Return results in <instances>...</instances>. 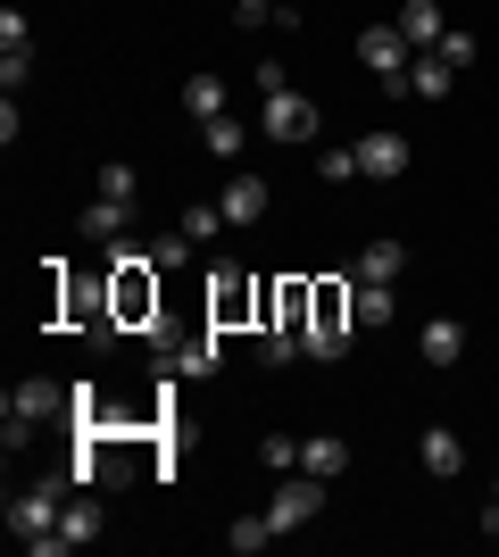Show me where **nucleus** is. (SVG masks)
<instances>
[{"label": "nucleus", "mask_w": 499, "mask_h": 557, "mask_svg": "<svg viewBox=\"0 0 499 557\" xmlns=\"http://www.w3.org/2000/svg\"><path fill=\"white\" fill-rule=\"evenodd\" d=\"M358 59L375 67V84H383L391 100L408 92V59H416V50H408V34H400V25H366V34H358Z\"/></svg>", "instance_id": "f257e3e1"}, {"label": "nucleus", "mask_w": 499, "mask_h": 557, "mask_svg": "<svg viewBox=\"0 0 499 557\" xmlns=\"http://www.w3.org/2000/svg\"><path fill=\"white\" fill-rule=\"evenodd\" d=\"M59 399H67V392H59V383H42V374H25L17 392H9V417H0V433H9V449H17V442H25V433H34V424H42V417H59Z\"/></svg>", "instance_id": "f03ea898"}, {"label": "nucleus", "mask_w": 499, "mask_h": 557, "mask_svg": "<svg viewBox=\"0 0 499 557\" xmlns=\"http://www.w3.org/2000/svg\"><path fill=\"white\" fill-rule=\"evenodd\" d=\"M266 516H275V533H291V524H316V516H325V483H316V474H275V499H266Z\"/></svg>", "instance_id": "7ed1b4c3"}, {"label": "nucleus", "mask_w": 499, "mask_h": 557, "mask_svg": "<svg viewBox=\"0 0 499 557\" xmlns=\"http://www.w3.org/2000/svg\"><path fill=\"white\" fill-rule=\"evenodd\" d=\"M259 134H266V141H316V100H309V92H266Z\"/></svg>", "instance_id": "20e7f679"}, {"label": "nucleus", "mask_w": 499, "mask_h": 557, "mask_svg": "<svg viewBox=\"0 0 499 557\" xmlns=\"http://www.w3.org/2000/svg\"><path fill=\"white\" fill-rule=\"evenodd\" d=\"M25 75H34V25H25V9H0V84L17 92Z\"/></svg>", "instance_id": "39448f33"}, {"label": "nucleus", "mask_w": 499, "mask_h": 557, "mask_svg": "<svg viewBox=\"0 0 499 557\" xmlns=\"http://www.w3.org/2000/svg\"><path fill=\"white\" fill-rule=\"evenodd\" d=\"M358 175H366V184H400L408 175V134H358Z\"/></svg>", "instance_id": "423d86ee"}, {"label": "nucleus", "mask_w": 499, "mask_h": 557, "mask_svg": "<svg viewBox=\"0 0 499 557\" xmlns=\"http://www.w3.org/2000/svg\"><path fill=\"white\" fill-rule=\"evenodd\" d=\"M59 516H67V499H59V491H17V499H9V524H17V541L59 533Z\"/></svg>", "instance_id": "0eeeda50"}, {"label": "nucleus", "mask_w": 499, "mask_h": 557, "mask_svg": "<svg viewBox=\"0 0 499 557\" xmlns=\"http://www.w3.org/2000/svg\"><path fill=\"white\" fill-rule=\"evenodd\" d=\"M266 200H275V184H266V175H234V184L216 191L225 225H259V216H266Z\"/></svg>", "instance_id": "6e6552de"}, {"label": "nucleus", "mask_w": 499, "mask_h": 557, "mask_svg": "<svg viewBox=\"0 0 499 557\" xmlns=\"http://www.w3.org/2000/svg\"><path fill=\"white\" fill-rule=\"evenodd\" d=\"M391 25L408 34V50H441V34H450V25H441V0H400Z\"/></svg>", "instance_id": "1a4fd4ad"}, {"label": "nucleus", "mask_w": 499, "mask_h": 557, "mask_svg": "<svg viewBox=\"0 0 499 557\" xmlns=\"http://www.w3.org/2000/svg\"><path fill=\"white\" fill-rule=\"evenodd\" d=\"M350 275H358V283H400V275H408V242H391V233H383V242H366Z\"/></svg>", "instance_id": "9d476101"}, {"label": "nucleus", "mask_w": 499, "mask_h": 557, "mask_svg": "<svg viewBox=\"0 0 499 557\" xmlns=\"http://www.w3.org/2000/svg\"><path fill=\"white\" fill-rule=\"evenodd\" d=\"M416 358H425V367H458V358H466V325H458V317H433V325L416 333Z\"/></svg>", "instance_id": "9b49d317"}, {"label": "nucleus", "mask_w": 499, "mask_h": 557, "mask_svg": "<svg viewBox=\"0 0 499 557\" xmlns=\"http://www.w3.org/2000/svg\"><path fill=\"white\" fill-rule=\"evenodd\" d=\"M450 84H458V67L441 50H416V59H408V92L416 100H450Z\"/></svg>", "instance_id": "f8f14e48"}, {"label": "nucleus", "mask_w": 499, "mask_h": 557, "mask_svg": "<svg viewBox=\"0 0 499 557\" xmlns=\"http://www.w3.org/2000/svg\"><path fill=\"white\" fill-rule=\"evenodd\" d=\"M300 474H316V483H341V474H350V442H333V433L300 442Z\"/></svg>", "instance_id": "ddd939ff"}, {"label": "nucleus", "mask_w": 499, "mask_h": 557, "mask_svg": "<svg viewBox=\"0 0 499 557\" xmlns=\"http://www.w3.org/2000/svg\"><path fill=\"white\" fill-rule=\"evenodd\" d=\"M416 458H425V474H441V483H450V474H458V466H466V442H458V433H450V424H433V433H425V442H416Z\"/></svg>", "instance_id": "4468645a"}, {"label": "nucleus", "mask_w": 499, "mask_h": 557, "mask_svg": "<svg viewBox=\"0 0 499 557\" xmlns=\"http://www.w3.org/2000/svg\"><path fill=\"white\" fill-rule=\"evenodd\" d=\"M184 109H191V125H216V116H225V75H191Z\"/></svg>", "instance_id": "2eb2a0df"}, {"label": "nucleus", "mask_w": 499, "mask_h": 557, "mask_svg": "<svg viewBox=\"0 0 499 557\" xmlns=\"http://www.w3.org/2000/svg\"><path fill=\"white\" fill-rule=\"evenodd\" d=\"M266 541H275V516H234V524H225V549H234V557H259L266 549Z\"/></svg>", "instance_id": "dca6fc26"}, {"label": "nucleus", "mask_w": 499, "mask_h": 557, "mask_svg": "<svg viewBox=\"0 0 499 557\" xmlns=\"http://www.w3.org/2000/svg\"><path fill=\"white\" fill-rule=\"evenodd\" d=\"M300 349H309V325H266L259 333V367H291Z\"/></svg>", "instance_id": "f3484780"}, {"label": "nucleus", "mask_w": 499, "mask_h": 557, "mask_svg": "<svg viewBox=\"0 0 499 557\" xmlns=\"http://www.w3.org/2000/svg\"><path fill=\"white\" fill-rule=\"evenodd\" d=\"M125 225H134V200H92V209H84V233H92V242H125Z\"/></svg>", "instance_id": "a211bd4d"}, {"label": "nucleus", "mask_w": 499, "mask_h": 557, "mask_svg": "<svg viewBox=\"0 0 499 557\" xmlns=\"http://www.w3.org/2000/svg\"><path fill=\"white\" fill-rule=\"evenodd\" d=\"M391 308H400V300H391V283H350V317H358V325H391Z\"/></svg>", "instance_id": "6ab92c4d"}, {"label": "nucleus", "mask_w": 499, "mask_h": 557, "mask_svg": "<svg viewBox=\"0 0 499 557\" xmlns=\"http://www.w3.org/2000/svg\"><path fill=\"white\" fill-rule=\"evenodd\" d=\"M59 533H67L75 549H84V541H100V499H92V491H75V499H67V516H59Z\"/></svg>", "instance_id": "aec40b11"}, {"label": "nucleus", "mask_w": 499, "mask_h": 557, "mask_svg": "<svg viewBox=\"0 0 499 557\" xmlns=\"http://www.w3.org/2000/svg\"><path fill=\"white\" fill-rule=\"evenodd\" d=\"M216 325H241V317H250V308H259V292H250V283H241V275H225V283H216Z\"/></svg>", "instance_id": "412c9836"}, {"label": "nucleus", "mask_w": 499, "mask_h": 557, "mask_svg": "<svg viewBox=\"0 0 499 557\" xmlns=\"http://www.w3.org/2000/svg\"><path fill=\"white\" fill-rule=\"evenodd\" d=\"M309 358H350V317H316L309 325Z\"/></svg>", "instance_id": "4be33fe9"}, {"label": "nucleus", "mask_w": 499, "mask_h": 557, "mask_svg": "<svg viewBox=\"0 0 499 557\" xmlns=\"http://www.w3.org/2000/svg\"><path fill=\"white\" fill-rule=\"evenodd\" d=\"M200 141H209V159H241V141H250V125H234V116H216V125H200Z\"/></svg>", "instance_id": "5701e85b"}, {"label": "nucleus", "mask_w": 499, "mask_h": 557, "mask_svg": "<svg viewBox=\"0 0 499 557\" xmlns=\"http://www.w3.org/2000/svg\"><path fill=\"white\" fill-rule=\"evenodd\" d=\"M134 191H142V175H134L125 159H109V166H100V200H134Z\"/></svg>", "instance_id": "b1692460"}, {"label": "nucleus", "mask_w": 499, "mask_h": 557, "mask_svg": "<svg viewBox=\"0 0 499 557\" xmlns=\"http://www.w3.org/2000/svg\"><path fill=\"white\" fill-rule=\"evenodd\" d=\"M216 225H225V209H216V200H191V209H184V233H191V242H216Z\"/></svg>", "instance_id": "393cba45"}, {"label": "nucleus", "mask_w": 499, "mask_h": 557, "mask_svg": "<svg viewBox=\"0 0 499 557\" xmlns=\"http://www.w3.org/2000/svg\"><path fill=\"white\" fill-rule=\"evenodd\" d=\"M316 175H325V184H358V141H350V150H325Z\"/></svg>", "instance_id": "a878e982"}, {"label": "nucleus", "mask_w": 499, "mask_h": 557, "mask_svg": "<svg viewBox=\"0 0 499 557\" xmlns=\"http://www.w3.org/2000/svg\"><path fill=\"white\" fill-rule=\"evenodd\" d=\"M266 466H275V474H300V442H291V433H266V449H259Z\"/></svg>", "instance_id": "bb28decb"}, {"label": "nucleus", "mask_w": 499, "mask_h": 557, "mask_svg": "<svg viewBox=\"0 0 499 557\" xmlns=\"http://www.w3.org/2000/svg\"><path fill=\"white\" fill-rule=\"evenodd\" d=\"M441 59H450V67H466V59H475V34H458V25H450V34H441Z\"/></svg>", "instance_id": "cd10ccee"}]
</instances>
